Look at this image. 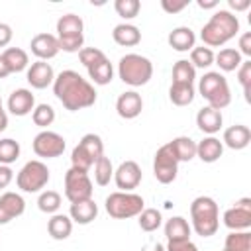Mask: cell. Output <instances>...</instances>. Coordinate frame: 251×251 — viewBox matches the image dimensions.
Masks as SVG:
<instances>
[{"instance_id": "cell-1", "label": "cell", "mask_w": 251, "mask_h": 251, "mask_svg": "<svg viewBox=\"0 0 251 251\" xmlns=\"http://www.w3.org/2000/svg\"><path fill=\"white\" fill-rule=\"evenodd\" d=\"M53 94L69 112H78V110L90 108L96 102L94 86L86 78H82L76 71H71V69L61 71L55 76Z\"/></svg>"}, {"instance_id": "cell-2", "label": "cell", "mask_w": 251, "mask_h": 251, "mask_svg": "<svg viewBox=\"0 0 251 251\" xmlns=\"http://www.w3.org/2000/svg\"><path fill=\"white\" fill-rule=\"evenodd\" d=\"M239 33V20L229 10H216L208 24H204L200 31V39L206 47H220L226 45L229 39H233Z\"/></svg>"}, {"instance_id": "cell-3", "label": "cell", "mask_w": 251, "mask_h": 251, "mask_svg": "<svg viewBox=\"0 0 251 251\" xmlns=\"http://www.w3.org/2000/svg\"><path fill=\"white\" fill-rule=\"evenodd\" d=\"M190 220L192 229L200 237H210L220 227V210L214 198L210 196H198L190 204Z\"/></svg>"}, {"instance_id": "cell-4", "label": "cell", "mask_w": 251, "mask_h": 251, "mask_svg": "<svg viewBox=\"0 0 251 251\" xmlns=\"http://www.w3.org/2000/svg\"><path fill=\"white\" fill-rule=\"evenodd\" d=\"M198 92L202 98H206L208 106L214 108V110H224L229 106L231 102V90H229V84L226 80L224 75L216 73V71H208L204 73V76L200 78L198 82Z\"/></svg>"}, {"instance_id": "cell-5", "label": "cell", "mask_w": 251, "mask_h": 251, "mask_svg": "<svg viewBox=\"0 0 251 251\" xmlns=\"http://www.w3.org/2000/svg\"><path fill=\"white\" fill-rule=\"evenodd\" d=\"M118 75L124 84L129 86H143L153 76V63L137 53H127L118 63Z\"/></svg>"}, {"instance_id": "cell-6", "label": "cell", "mask_w": 251, "mask_h": 251, "mask_svg": "<svg viewBox=\"0 0 251 251\" xmlns=\"http://www.w3.org/2000/svg\"><path fill=\"white\" fill-rule=\"evenodd\" d=\"M84 24L76 14H65L57 20V41L67 53H78L84 43Z\"/></svg>"}, {"instance_id": "cell-7", "label": "cell", "mask_w": 251, "mask_h": 251, "mask_svg": "<svg viewBox=\"0 0 251 251\" xmlns=\"http://www.w3.org/2000/svg\"><path fill=\"white\" fill-rule=\"evenodd\" d=\"M104 206H106V212H108L110 218H114V220H127V218L139 216L141 210L145 208V202L135 192H122V190H118V192H112L106 198Z\"/></svg>"}, {"instance_id": "cell-8", "label": "cell", "mask_w": 251, "mask_h": 251, "mask_svg": "<svg viewBox=\"0 0 251 251\" xmlns=\"http://www.w3.org/2000/svg\"><path fill=\"white\" fill-rule=\"evenodd\" d=\"M102 155H104V143H102L100 135L86 133V135H82V139L71 153V167L88 173L90 167H94V163Z\"/></svg>"}, {"instance_id": "cell-9", "label": "cell", "mask_w": 251, "mask_h": 251, "mask_svg": "<svg viewBox=\"0 0 251 251\" xmlns=\"http://www.w3.org/2000/svg\"><path fill=\"white\" fill-rule=\"evenodd\" d=\"M47 182H49V169H47V165L43 161H37V159L27 161L20 169V173L16 176L18 188L22 192H29V194L31 192H39L41 188L47 186Z\"/></svg>"}, {"instance_id": "cell-10", "label": "cell", "mask_w": 251, "mask_h": 251, "mask_svg": "<svg viewBox=\"0 0 251 251\" xmlns=\"http://www.w3.org/2000/svg\"><path fill=\"white\" fill-rule=\"evenodd\" d=\"M92 180L88 176V173L78 171V169H69L65 173V196L71 204L75 202H82V200H90L92 198Z\"/></svg>"}, {"instance_id": "cell-11", "label": "cell", "mask_w": 251, "mask_h": 251, "mask_svg": "<svg viewBox=\"0 0 251 251\" xmlns=\"http://www.w3.org/2000/svg\"><path fill=\"white\" fill-rule=\"evenodd\" d=\"M178 173V161L175 159L169 143L161 145L153 157V175L161 184H171L176 178Z\"/></svg>"}, {"instance_id": "cell-12", "label": "cell", "mask_w": 251, "mask_h": 251, "mask_svg": "<svg viewBox=\"0 0 251 251\" xmlns=\"http://www.w3.org/2000/svg\"><path fill=\"white\" fill-rule=\"evenodd\" d=\"M33 153L37 157H43V159H55V157H61L67 143H65V137L55 133V131H49V129H43L39 131L35 137H33Z\"/></svg>"}, {"instance_id": "cell-13", "label": "cell", "mask_w": 251, "mask_h": 251, "mask_svg": "<svg viewBox=\"0 0 251 251\" xmlns=\"http://www.w3.org/2000/svg\"><path fill=\"white\" fill-rule=\"evenodd\" d=\"M224 226L231 231H247L251 227V198H239L224 212Z\"/></svg>"}, {"instance_id": "cell-14", "label": "cell", "mask_w": 251, "mask_h": 251, "mask_svg": "<svg viewBox=\"0 0 251 251\" xmlns=\"http://www.w3.org/2000/svg\"><path fill=\"white\" fill-rule=\"evenodd\" d=\"M143 175H141V167L135 161H124L120 163V167L114 171V180L116 186L122 192H131L133 188L139 186Z\"/></svg>"}, {"instance_id": "cell-15", "label": "cell", "mask_w": 251, "mask_h": 251, "mask_svg": "<svg viewBox=\"0 0 251 251\" xmlns=\"http://www.w3.org/2000/svg\"><path fill=\"white\" fill-rule=\"evenodd\" d=\"M31 53L37 57V61H49L53 57H57V53L61 51L59 47V41H57V35L53 33H37L31 37Z\"/></svg>"}, {"instance_id": "cell-16", "label": "cell", "mask_w": 251, "mask_h": 251, "mask_svg": "<svg viewBox=\"0 0 251 251\" xmlns=\"http://www.w3.org/2000/svg\"><path fill=\"white\" fill-rule=\"evenodd\" d=\"M25 212V200L18 192H4L0 196V226L10 224Z\"/></svg>"}, {"instance_id": "cell-17", "label": "cell", "mask_w": 251, "mask_h": 251, "mask_svg": "<svg viewBox=\"0 0 251 251\" xmlns=\"http://www.w3.org/2000/svg\"><path fill=\"white\" fill-rule=\"evenodd\" d=\"M25 78L31 84V88L41 90V88H47L49 84H53L55 73H53V67L47 61H35V63H31L27 67Z\"/></svg>"}, {"instance_id": "cell-18", "label": "cell", "mask_w": 251, "mask_h": 251, "mask_svg": "<svg viewBox=\"0 0 251 251\" xmlns=\"http://www.w3.org/2000/svg\"><path fill=\"white\" fill-rule=\"evenodd\" d=\"M141 110H143V100H141V94L135 90H126L116 100V112L124 120L137 118L141 114Z\"/></svg>"}, {"instance_id": "cell-19", "label": "cell", "mask_w": 251, "mask_h": 251, "mask_svg": "<svg viewBox=\"0 0 251 251\" xmlns=\"http://www.w3.org/2000/svg\"><path fill=\"white\" fill-rule=\"evenodd\" d=\"M35 108V96L27 88H16L8 98V112L14 116H27Z\"/></svg>"}, {"instance_id": "cell-20", "label": "cell", "mask_w": 251, "mask_h": 251, "mask_svg": "<svg viewBox=\"0 0 251 251\" xmlns=\"http://www.w3.org/2000/svg\"><path fill=\"white\" fill-rule=\"evenodd\" d=\"M222 143L233 151H241L245 149L249 143H251V129L243 124H235V126H229L226 131H224V139Z\"/></svg>"}, {"instance_id": "cell-21", "label": "cell", "mask_w": 251, "mask_h": 251, "mask_svg": "<svg viewBox=\"0 0 251 251\" xmlns=\"http://www.w3.org/2000/svg\"><path fill=\"white\" fill-rule=\"evenodd\" d=\"M222 124H224V116L220 110H214L210 106H204L202 110H198L196 114V126L200 131L208 133V135H214L222 129Z\"/></svg>"}, {"instance_id": "cell-22", "label": "cell", "mask_w": 251, "mask_h": 251, "mask_svg": "<svg viewBox=\"0 0 251 251\" xmlns=\"http://www.w3.org/2000/svg\"><path fill=\"white\" fill-rule=\"evenodd\" d=\"M222 153H224V143L214 135H208L196 143V157L202 163H216L222 157Z\"/></svg>"}, {"instance_id": "cell-23", "label": "cell", "mask_w": 251, "mask_h": 251, "mask_svg": "<svg viewBox=\"0 0 251 251\" xmlns=\"http://www.w3.org/2000/svg\"><path fill=\"white\" fill-rule=\"evenodd\" d=\"M98 216V206L96 202L90 198V200H82V202H75L71 204V210H69V218L80 226H86L90 224L92 220H96Z\"/></svg>"}, {"instance_id": "cell-24", "label": "cell", "mask_w": 251, "mask_h": 251, "mask_svg": "<svg viewBox=\"0 0 251 251\" xmlns=\"http://www.w3.org/2000/svg\"><path fill=\"white\" fill-rule=\"evenodd\" d=\"M167 41H169V45H171L175 51L184 53V51H190V49L194 47V43H196V35H194V31H192L190 27H186V25H178V27H175V29L169 33Z\"/></svg>"}, {"instance_id": "cell-25", "label": "cell", "mask_w": 251, "mask_h": 251, "mask_svg": "<svg viewBox=\"0 0 251 251\" xmlns=\"http://www.w3.org/2000/svg\"><path fill=\"white\" fill-rule=\"evenodd\" d=\"M112 39H114L118 45H122V47H133V45H137V43L141 41V31H139L137 25L124 22V24H118V25L114 27Z\"/></svg>"}, {"instance_id": "cell-26", "label": "cell", "mask_w": 251, "mask_h": 251, "mask_svg": "<svg viewBox=\"0 0 251 251\" xmlns=\"http://www.w3.org/2000/svg\"><path fill=\"white\" fill-rule=\"evenodd\" d=\"M169 147H171V151L178 163H186V161H192L196 157V141L186 137V135L175 137L173 141H169Z\"/></svg>"}, {"instance_id": "cell-27", "label": "cell", "mask_w": 251, "mask_h": 251, "mask_svg": "<svg viewBox=\"0 0 251 251\" xmlns=\"http://www.w3.org/2000/svg\"><path fill=\"white\" fill-rule=\"evenodd\" d=\"M47 231L53 239L57 241H63L71 235L73 231V220L67 216V214H53L47 222Z\"/></svg>"}, {"instance_id": "cell-28", "label": "cell", "mask_w": 251, "mask_h": 251, "mask_svg": "<svg viewBox=\"0 0 251 251\" xmlns=\"http://www.w3.org/2000/svg\"><path fill=\"white\" fill-rule=\"evenodd\" d=\"M190 231L192 227L188 226V222L182 216H173L167 220L165 224V235L167 241H180V239H190Z\"/></svg>"}, {"instance_id": "cell-29", "label": "cell", "mask_w": 251, "mask_h": 251, "mask_svg": "<svg viewBox=\"0 0 251 251\" xmlns=\"http://www.w3.org/2000/svg\"><path fill=\"white\" fill-rule=\"evenodd\" d=\"M2 57H4L10 73H22V71H25L29 67V57L20 47H8V49H4L2 51Z\"/></svg>"}, {"instance_id": "cell-30", "label": "cell", "mask_w": 251, "mask_h": 251, "mask_svg": "<svg viewBox=\"0 0 251 251\" xmlns=\"http://www.w3.org/2000/svg\"><path fill=\"white\" fill-rule=\"evenodd\" d=\"M214 63H216L222 71L231 73V71H237L243 61H241V55H239L237 49H233V47H224V49H220L218 55H214Z\"/></svg>"}, {"instance_id": "cell-31", "label": "cell", "mask_w": 251, "mask_h": 251, "mask_svg": "<svg viewBox=\"0 0 251 251\" xmlns=\"http://www.w3.org/2000/svg\"><path fill=\"white\" fill-rule=\"evenodd\" d=\"M86 71H88V76L92 78V82L98 84V86H106V84H110L112 78H114V67H112V63L108 61V57H106L104 61L92 65V67L86 69Z\"/></svg>"}, {"instance_id": "cell-32", "label": "cell", "mask_w": 251, "mask_h": 251, "mask_svg": "<svg viewBox=\"0 0 251 251\" xmlns=\"http://www.w3.org/2000/svg\"><path fill=\"white\" fill-rule=\"evenodd\" d=\"M169 98L175 106H188L194 100V84H176L171 82Z\"/></svg>"}, {"instance_id": "cell-33", "label": "cell", "mask_w": 251, "mask_h": 251, "mask_svg": "<svg viewBox=\"0 0 251 251\" xmlns=\"http://www.w3.org/2000/svg\"><path fill=\"white\" fill-rule=\"evenodd\" d=\"M196 78V69L190 65V61L180 59L173 67V82L176 84H194Z\"/></svg>"}, {"instance_id": "cell-34", "label": "cell", "mask_w": 251, "mask_h": 251, "mask_svg": "<svg viewBox=\"0 0 251 251\" xmlns=\"http://www.w3.org/2000/svg\"><path fill=\"white\" fill-rule=\"evenodd\" d=\"M112 178H114V167H112L110 157H106V155L98 157V161L94 163V180H96V184L106 186V184H110Z\"/></svg>"}, {"instance_id": "cell-35", "label": "cell", "mask_w": 251, "mask_h": 251, "mask_svg": "<svg viewBox=\"0 0 251 251\" xmlns=\"http://www.w3.org/2000/svg\"><path fill=\"white\" fill-rule=\"evenodd\" d=\"M224 249H227V251H251V233L249 231H231V233H227Z\"/></svg>"}, {"instance_id": "cell-36", "label": "cell", "mask_w": 251, "mask_h": 251, "mask_svg": "<svg viewBox=\"0 0 251 251\" xmlns=\"http://www.w3.org/2000/svg\"><path fill=\"white\" fill-rule=\"evenodd\" d=\"M137 222H139V227H141L143 231L151 233V231H155V229L161 227L163 216H161V212L155 210V208H143L141 214L137 216Z\"/></svg>"}, {"instance_id": "cell-37", "label": "cell", "mask_w": 251, "mask_h": 251, "mask_svg": "<svg viewBox=\"0 0 251 251\" xmlns=\"http://www.w3.org/2000/svg\"><path fill=\"white\" fill-rule=\"evenodd\" d=\"M190 65L194 69H208L210 65H214V51L206 45L192 47L190 49Z\"/></svg>"}, {"instance_id": "cell-38", "label": "cell", "mask_w": 251, "mask_h": 251, "mask_svg": "<svg viewBox=\"0 0 251 251\" xmlns=\"http://www.w3.org/2000/svg\"><path fill=\"white\" fill-rule=\"evenodd\" d=\"M37 208L45 214H57L61 208V194L57 190H43L37 198Z\"/></svg>"}, {"instance_id": "cell-39", "label": "cell", "mask_w": 251, "mask_h": 251, "mask_svg": "<svg viewBox=\"0 0 251 251\" xmlns=\"http://www.w3.org/2000/svg\"><path fill=\"white\" fill-rule=\"evenodd\" d=\"M20 143L12 137L0 139V165H12L20 157Z\"/></svg>"}, {"instance_id": "cell-40", "label": "cell", "mask_w": 251, "mask_h": 251, "mask_svg": "<svg viewBox=\"0 0 251 251\" xmlns=\"http://www.w3.org/2000/svg\"><path fill=\"white\" fill-rule=\"evenodd\" d=\"M31 120L35 126L39 127H47L55 122V110L49 106V104H37L31 112Z\"/></svg>"}, {"instance_id": "cell-41", "label": "cell", "mask_w": 251, "mask_h": 251, "mask_svg": "<svg viewBox=\"0 0 251 251\" xmlns=\"http://www.w3.org/2000/svg\"><path fill=\"white\" fill-rule=\"evenodd\" d=\"M114 8L118 16H122L124 20H133L141 10V2L139 0H116Z\"/></svg>"}, {"instance_id": "cell-42", "label": "cell", "mask_w": 251, "mask_h": 251, "mask_svg": "<svg viewBox=\"0 0 251 251\" xmlns=\"http://www.w3.org/2000/svg\"><path fill=\"white\" fill-rule=\"evenodd\" d=\"M78 59H80V63H82L86 69H90L92 65L104 61L106 55H104V51L98 49V47H82V49L78 51Z\"/></svg>"}, {"instance_id": "cell-43", "label": "cell", "mask_w": 251, "mask_h": 251, "mask_svg": "<svg viewBox=\"0 0 251 251\" xmlns=\"http://www.w3.org/2000/svg\"><path fill=\"white\" fill-rule=\"evenodd\" d=\"M237 80L243 88L245 100L251 102V61H243L237 69Z\"/></svg>"}, {"instance_id": "cell-44", "label": "cell", "mask_w": 251, "mask_h": 251, "mask_svg": "<svg viewBox=\"0 0 251 251\" xmlns=\"http://www.w3.org/2000/svg\"><path fill=\"white\" fill-rule=\"evenodd\" d=\"M165 251H198V247L190 239H180V241H167Z\"/></svg>"}, {"instance_id": "cell-45", "label": "cell", "mask_w": 251, "mask_h": 251, "mask_svg": "<svg viewBox=\"0 0 251 251\" xmlns=\"http://www.w3.org/2000/svg\"><path fill=\"white\" fill-rule=\"evenodd\" d=\"M188 6L186 0H180V2H171V0H161V8L167 12V14H176L180 10H184Z\"/></svg>"}, {"instance_id": "cell-46", "label": "cell", "mask_w": 251, "mask_h": 251, "mask_svg": "<svg viewBox=\"0 0 251 251\" xmlns=\"http://www.w3.org/2000/svg\"><path fill=\"white\" fill-rule=\"evenodd\" d=\"M239 55H245V57H251V33L245 31L239 35Z\"/></svg>"}, {"instance_id": "cell-47", "label": "cell", "mask_w": 251, "mask_h": 251, "mask_svg": "<svg viewBox=\"0 0 251 251\" xmlns=\"http://www.w3.org/2000/svg\"><path fill=\"white\" fill-rule=\"evenodd\" d=\"M12 180H14V171L10 169V165H0V188L10 186Z\"/></svg>"}, {"instance_id": "cell-48", "label": "cell", "mask_w": 251, "mask_h": 251, "mask_svg": "<svg viewBox=\"0 0 251 251\" xmlns=\"http://www.w3.org/2000/svg\"><path fill=\"white\" fill-rule=\"evenodd\" d=\"M12 27L4 22H0V47H6L10 41H12Z\"/></svg>"}, {"instance_id": "cell-49", "label": "cell", "mask_w": 251, "mask_h": 251, "mask_svg": "<svg viewBox=\"0 0 251 251\" xmlns=\"http://www.w3.org/2000/svg\"><path fill=\"white\" fill-rule=\"evenodd\" d=\"M249 6H251V0H229V8L235 10V12L247 10Z\"/></svg>"}, {"instance_id": "cell-50", "label": "cell", "mask_w": 251, "mask_h": 251, "mask_svg": "<svg viewBox=\"0 0 251 251\" xmlns=\"http://www.w3.org/2000/svg\"><path fill=\"white\" fill-rule=\"evenodd\" d=\"M196 4H198L202 10H212V8L218 6V0H198Z\"/></svg>"}, {"instance_id": "cell-51", "label": "cell", "mask_w": 251, "mask_h": 251, "mask_svg": "<svg viewBox=\"0 0 251 251\" xmlns=\"http://www.w3.org/2000/svg\"><path fill=\"white\" fill-rule=\"evenodd\" d=\"M6 127H8V114H6V110H4L2 104H0V133H2Z\"/></svg>"}, {"instance_id": "cell-52", "label": "cell", "mask_w": 251, "mask_h": 251, "mask_svg": "<svg viewBox=\"0 0 251 251\" xmlns=\"http://www.w3.org/2000/svg\"><path fill=\"white\" fill-rule=\"evenodd\" d=\"M8 75H12V73H10V69H8V65H6L4 57H2V53H0V78H6Z\"/></svg>"}, {"instance_id": "cell-53", "label": "cell", "mask_w": 251, "mask_h": 251, "mask_svg": "<svg viewBox=\"0 0 251 251\" xmlns=\"http://www.w3.org/2000/svg\"><path fill=\"white\" fill-rule=\"evenodd\" d=\"M141 251H165V247H163L159 241H155V243H149L147 247H143Z\"/></svg>"}, {"instance_id": "cell-54", "label": "cell", "mask_w": 251, "mask_h": 251, "mask_svg": "<svg viewBox=\"0 0 251 251\" xmlns=\"http://www.w3.org/2000/svg\"><path fill=\"white\" fill-rule=\"evenodd\" d=\"M0 104H2V98H0Z\"/></svg>"}, {"instance_id": "cell-55", "label": "cell", "mask_w": 251, "mask_h": 251, "mask_svg": "<svg viewBox=\"0 0 251 251\" xmlns=\"http://www.w3.org/2000/svg\"><path fill=\"white\" fill-rule=\"evenodd\" d=\"M224 251H227V249H224Z\"/></svg>"}]
</instances>
